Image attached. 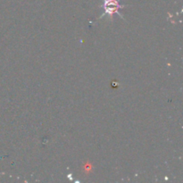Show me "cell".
<instances>
[{
	"label": "cell",
	"instance_id": "cell-1",
	"mask_svg": "<svg viewBox=\"0 0 183 183\" xmlns=\"http://www.w3.org/2000/svg\"><path fill=\"white\" fill-rule=\"evenodd\" d=\"M101 6L104 9V13L101 17H103L105 15H108L109 18H111V17L113 18V15L114 14H117L118 15H120L123 18V16L119 13V10L123 8L124 5H120L119 0H103V4Z\"/></svg>",
	"mask_w": 183,
	"mask_h": 183
}]
</instances>
